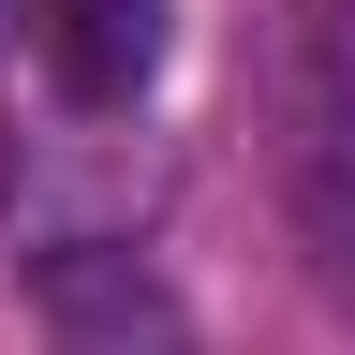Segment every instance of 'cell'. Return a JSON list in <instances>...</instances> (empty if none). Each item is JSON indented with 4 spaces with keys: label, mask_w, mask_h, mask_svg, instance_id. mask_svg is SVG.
Returning a JSON list of instances; mask_svg holds the SVG:
<instances>
[{
    "label": "cell",
    "mask_w": 355,
    "mask_h": 355,
    "mask_svg": "<svg viewBox=\"0 0 355 355\" xmlns=\"http://www.w3.org/2000/svg\"><path fill=\"white\" fill-rule=\"evenodd\" d=\"M266 133H282V193L326 237V266H355V89H340V0H282L266 44Z\"/></svg>",
    "instance_id": "obj_1"
},
{
    "label": "cell",
    "mask_w": 355,
    "mask_h": 355,
    "mask_svg": "<svg viewBox=\"0 0 355 355\" xmlns=\"http://www.w3.org/2000/svg\"><path fill=\"white\" fill-rule=\"evenodd\" d=\"M30 296H44V326H60V355H193V311L163 296V266H148V252L74 237V252H44V266H30Z\"/></svg>",
    "instance_id": "obj_2"
},
{
    "label": "cell",
    "mask_w": 355,
    "mask_h": 355,
    "mask_svg": "<svg viewBox=\"0 0 355 355\" xmlns=\"http://www.w3.org/2000/svg\"><path fill=\"white\" fill-rule=\"evenodd\" d=\"M44 74H60V104L119 119L163 74V0H44Z\"/></svg>",
    "instance_id": "obj_3"
}]
</instances>
